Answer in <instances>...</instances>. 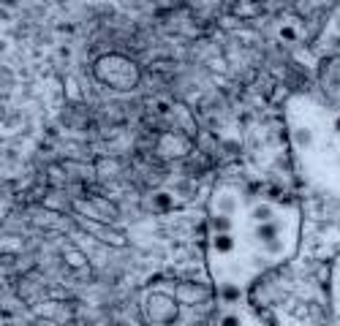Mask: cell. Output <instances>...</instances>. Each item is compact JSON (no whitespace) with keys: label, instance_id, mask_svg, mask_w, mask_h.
<instances>
[{"label":"cell","instance_id":"6da1fadb","mask_svg":"<svg viewBox=\"0 0 340 326\" xmlns=\"http://www.w3.org/2000/svg\"><path fill=\"white\" fill-rule=\"evenodd\" d=\"M278 231H280V226L278 223H259V228H256V240H262L264 245L267 242H272V240H278Z\"/></svg>","mask_w":340,"mask_h":326},{"label":"cell","instance_id":"7a4b0ae2","mask_svg":"<svg viewBox=\"0 0 340 326\" xmlns=\"http://www.w3.org/2000/svg\"><path fill=\"white\" fill-rule=\"evenodd\" d=\"M250 218L256 220V223H270V220H272V206H270V204H259V206H253Z\"/></svg>","mask_w":340,"mask_h":326},{"label":"cell","instance_id":"3957f363","mask_svg":"<svg viewBox=\"0 0 340 326\" xmlns=\"http://www.w3.org/2000/svg\"><path fill=\"white\" fill-rule=\"evenodd\" d=\"M218 210H220L218 215H229V218H232V215L237 212V198L229 196V193L220 196V198H218Z\"/></svg>","mask_w":340,"mask_h":326},{"label":"cell","instance_id":"277c9868","mask_svg":"<svg viewBox=\"0 0 340 326\" xmlns=\"http://www.w3.org/2000/svg\"><path fill=\"white\" fill-rule=\"evenodd\" d=\"M212 228H215L218 234H229L232 231V218H229V215H215V218H212Z\"/></svg>","mask_w":340,"mask_h":326},{"label":"cell","instance_id":"5b68a950","mask_svg":"<svg viewBox=\"0 0 340 326\" xmlns=\"http://www.w3.org/2000/svg\"><path fill=\"white\" fill-rule=\"evenodd\" d=\"M220 297H223L226 302H237L240 299V288H237L234 283H223L220 285Z\"/></svg>","mask_w":340,"mask_h":326},{"label":"cell","instance_id":"8992f818","mask_svg":"<svg viewBox=\"0 0 340 326\" xmlns=\"http://www.w3.org/2000/svg\"><path fill=\"white\" fill-rule=\"evenodd\" d=\"M232 248H234V240H232L229 234H218V236H215V250H220V253H229Z\"/></svg>","mask_w":340,"mask_h":326},{"label":"cell","instance_id":"52a82bcc","mask_svg":"<svg viewBox=\"0 0 340 326\" xmlns=\"http://www.w3.org/2000/svg\"><path fill=\"white\" fill-rule=\"evenodd\" d=\"M313 141V133L307 131V128H299V131H294V144H299V147H307Z\"/></svg>","mask_w":340,"mask_h":326},{"label":"cell","instance_id":"ba28073f","mask_svg":"<svg viewBox=\"0 0 340 326\" xmlns=\"http://www.w3.org/2000/svg\"><path fill=\"white\" fill-rule=\"evenodd\" d=\"M264 250H267V253H283V242L272 240V242H267V245H264Z\"/></svg>","mask_w":340,"mask_h":326},{"label":"cell","instance_id":"9c48e42d","mask_svg":"<svg viewBox=\"0 0 340 326\" xmlns=\"http://www.w3.org/2000/svg\"><path fill=\"white\" fill-rule=\"evenodd\" d=\"M220 326H240V318H237V315H226L223 321H220Z\"/></svg>","mask_w":340,"mask_h":326},{"label":"cell","instance_id":"30bf717a","mask_svg":"<svg viewBox=\"0 0 340 326\" xmlns=\"http://www.w3.org/2000/svg\"><path fill=\"white\" fill-rule=\"evenodd\" d=\"M280 36L286 38V41H291V38H297V33H294L291 27H283V30H280Z\"/></svg>","mask_w":340,"mask_h":326},{"label":"cell","instance_id":"8fae6325","mask_svg":"<svg viewBox=\"0 0 340 326\" xmlns=\"http://www.w3.org/2000/svg\"><path fill=\"white\" fill-rule=\"evenodd\" d=\"M335 131L340 133V120H335Z\"/></svg>","mask_w":340,"mask_h":326},{"label":"cell","instance_id":"7c38bea8","mask_svg":"<svg viewBox=\"0 0 340 326\" xmlns=\"http://www.w3.org/2000/svg\"><path fill=\"white\" fill-rule=\"evenodd\" d=\"M337 30H340V19H337Z\"/></svg>","mask_w":340,"mask_h":326},{"label":"cell","instance_id":"4fadbf2b","mask_svg":"<svg viewBox=\"0 0 340 326\" xmlns=\"http://www.w3.org/2000/svg\"><path fill=\"white\" fill-rule=\"evenodd\" d=\"M337 46H340V36H337Z\"/></svg>","mask_w":340,"mask_h":326},{"label":"cell","instance_id":"5bb4252c","mask_svg":"<svg viewBox=\"0 0 340 326\" xmlns=\"http://www.w3.org/2000/svg\"><path fill=\"white\" fill-rule=\"evenodd\" d=\"M337 321H340V315H337Z\"/></svg>","mask_w":340,"mask_h":326}]
</instances>
